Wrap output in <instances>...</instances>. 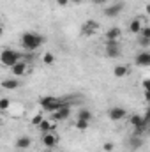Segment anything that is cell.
<instances>
[{"mask_svg":"<svg viewBox=\"0 0 150 152\" xmlns=\"http://www.w3.org/2000/svg\"><path fill=\"white\" fill-rule=\"evenodd\" d=\"M11 69V73H12V76H23L25 73H27V69H28V64L25 62V60H20V62H16L12 67H9Z\"/></svg>","mask_w":150,"mask_h":152,"instance_id":"9","label":"cell"},{"mask_svg":"<svg viewBox=\"0 0 150 152\" xmlns=\"http://www.w3.org/2000/svg\"><path fill=\"white\" fill-rule=\"evenodd\" d=\"M129 75V67L127 66H117L115 69H113V76L115 78H124V76Z\"/></svg>","mask_w":150,"mask_h":152,"instance_id":"17","label":"cell"},{"mask_svg":"<svg viewBox=\"0 0 150 152\" xmlns=\"http://www.w3.org/2000/svg\"><path fill=\"white\" fill-rule=\"evenodd\" d=\"M145 99L150 103V90H145Z\"/></svg>","mask_w":150,"mask_h":152,"instance_id":"31","label":"cell"},{"mask_svg":"<svg viewBox=\"0 0 150 152\" xmlns=\"http://www.w3.org/2000/svg\"><path fill=\"white\" fill-rule=\"evenodd\" d=\"M71 4H81V0H69Z\"/></svg>","mask_w":150,"mask_h":152,"instance_id":"33","label":"cell"},{"mask_svg":"<svg viewBox=\"0 0 150 152\" xmlns=\"http://www.w3.org/2000/svg\"><path fill=\"white\" fill-rule=\"evenodd\" d=\"M129 122H131V126H133V127H145V129H147V126H149L147 118H145V117H141V115H133V117L129 118Z\"/></svg>","mask_w":150,"mask_h":152,"instance_id":"13","label":"cell"},{"mask_svg":"<svg viewBox=\"0 0 150 152\" xmlns=\"http://www.w3.org/2000/svg\"><path fill=\"white\" fill-rule=\"evenodd\" d=\"M42 120H44V117H42L41 113H37L36 117H34V118H32V124H34V126H39V124H41Z\"/></svg>","mask_w":150,"mask_h":152,"instance_id":"25","label":"cell"},{"mask_svg":"<svg viewBox=\"0 0 150 152\" xmlns=\"http://www.w3.org/2000/svg\"><path fill=\"white\" fill-rule=\"evenodd\" d=\"M149 136H150V131H149Z\"/></svg>","mask_w":150,"mask_h":152,"instance_id":"36","label":"cell"},{"mask_svg":"<svg viewBox=\"0 0 150 152\" xmlns=\"http://www.w3.org/2000/svg\"><path fill=\"white\" fill-rule=\"evenodd\" d=\"M103 149H104V152H111L113 151V143L111 142H106V143L103 145Z\"/></svg>","mask_w":150,"mask_h":152,"instance_id":"27","label":"cell"},{"mask_svg":"<svg viewBox=\"0 0 150 152\" xmlns=\"http://www.w3.org/2000/svg\"><path fill=\"white\" fill-rule=\"evenodd\" d=\"M97 30H99V23L94 21V20H87L85 25H83V28H81V36H85V37H92Z\"/></svg>","mask_w":150,"mask_h":152,"instance_id":"5","label":"cell"},{"mask_svg":"<svg viewBox=\"0 0 150 152\" xmlns=\"http://www.w3.org/2000/svg\"><path fill=\"white\" fill-rule=\"evenodd\" d=\"M134 62L138 66H150V51H140L136 57H134Z\"/></svg>","mask_w":150,"mask_h":152,"instance_id":"12","label":"cell"},{"mask_svg":"<svg viewBox=\"0 0 150 152\" xmlns=\"http://www.w3.org/2000/svg\"><path fill=\"white\" fill-rule=\"evenodd\" d=\"M138 44L141 48H149L150 46V39L149 37H143V36H138Z\"/></svg>","mask_w":150,"mask_h":152,"instance_id":"23","label":"cell"},{"mask_svg":"<svg viewBox=\"0 0 150 152\" xmlns=\"http://www.w3.org/2000/svg\"><path fill=\"white\" fill-rule=\"evenodd\" d=\"M108 117H110V120H113V122H118V120H124L127 117V112L122 106H113V108H110V112H108Z\"/></svg>","mask_w":150,"mask_h":152,"instance_id":"6","label":"cell"},{"mask_svg":"<svg viewBox=\"0 0 150 152\" xmlns=\"http://www.w3.org/2000/svg\"><path fill=\"white\" fill-rule=\"evenodd\" d=\"M20 87V81L16 78H11V80H2V88L5 90H16Z\"/></svg>","mask_w":150,"mask_h":152,"instance_id":"16","label":"cell"},{"mask_svg":"<svg viewBox=\"0 0 150 152\" xmlns=\"http://www.w3.org/2000/svg\"><path fill=\"white\" fill-rule=\"evenodd\" d=\"M14 147H16L18 151H28V149L32 147V138H30V136H20V138L16 140Z\"/></svg>","mask_w":150,"mask_h":152,"instance_id":"11","label":"cell"},{"mask_svg":"<svg viewBox=\"0 0 150 152\" xmlns=\"http://www.w3.org/2000/svg\"><path fill=\"white\" fill-rule=\"evenodd\" d=\"M41 152H53V149H44V151H41Z\"/></svg>","mask_w":150,"mask_h":152,"instance_id":"35","label":"cell"},{"mask_svg":"<svg viewBox=\"0 0 150 152\" xmlns=\"http://www.w3.org/2000/svg\"><path fill=\"white\" fill-rule=\"evenodd\" d=\"M140 36L150 39V27H143V28H141V32H140Z\"/></svg>","mask_w":150,"mask_h":152,"instance_id":"26","label":"cell"},{"mask_svg":"<svg viewBox=\"0 0 150 152\" xmlns=\"http://www.w3.org/2000/svg\"><path fill=\"white\" fill-rule=\"evenodd\" d=\"M69 115H71V108H69V104H66V106H62L60 110H57L55 113H51V118H53L55 122H62V120L69 118Z\"/></svg>","mask_w":150,"mask_h":152,"instance_id":"8","label":"cell"},{"mask_svg":"<svg viewBox=\"0 0 150 152\" xmlns=\"http://www.w3.org/2000/svg\"><path fill=\"white\" fill-rule=\"evenodd\" d=\"M143 117L147 118V122H149V124H150V106H149V110L145 112V115H143Z\"/></svg>","mask_w":150,"mask_h":152,"instance_id":"30","label":"cell"},{"mask_svg":"<svg viewBox=\"0 0 150 152\" xmlns=\"http://www.w3.org/2000/svg\"><path fill=\"white\" fill-rule=\"evenodd\" d=\"M41 143L46 147V149H53L58 145V136L53 134V133H44L42 138H41Z\"/></svg>","mask_w":150,"mask_h":152,"instance_id":"7","label":"cell"},{"mask_svg":"<svg viewBox=\"0 0 150 152\" xmlns=\"http://www.w3.org/2000/svg\"><path fill=\"white\" fill-rule=\"evenodd\" d=\"M9 106H11V101H9L7 97H2V99H0V108H2V110H7Z\"/></svg>","mask_w":150,"mask_h":152,"instance_id":"24","label":"cell"},{"mask_svg":"<svg viewBox=\"0 0 150 152\" xmlns=\"http://www.w3.org/2000/svg\"><path fill=\"white\" fill-rule=\"evenodd\" d=\"M95 4H104V2H108V0H94Z\"/></svg>","mask_w":150,"mask_h":152,"instance_id":"32","label":"cell"},{"mask_svg":"<svg viewBox=\"0 0 150 152\" xmlns=\"http://www.w3.org/2000/svg\"><path fill=\"white\" fill-rule=\"evenodd\" d=\"M78 118H81V120H92V112L88 110V108H81L79 112H78Z\"/></svg>","mask_w":150,"mask_h":152,"instance_id":"20","label":"cell"},{"mask_svg":"<svg viewBox=\"0 0 150 152\" xmlns=\"http://www.w3.org/2000/svg\"><path fill=\"white\" fill-rule=\"evenodd\" d=\"M42 62H44L46 66H51V64L55 62V55H53V53H44V57H42Z\"/></svg>","mask_w":150,"mask_h":152,"instance_id":"22","label":"cell"},{"mask_svg":"<svg viewBox=\"0 0 150 152\" xmlns=\"http://www.w3.org/2000/svg\"><path fill=\"white\" fill-rule=\"evenodd\" d=\"M147 14H150V4H147Z\"/></svg>","mask_w":150,"mask_h":152,"instance_id":"34","label":"cell"},{"mask_svg":"<svg viewBox=\"0 0 150 152\" xmlns=\"http://www.w3.org/2000/svg\"><path fill=\"white\" fill-rule=\"evenodd\" d=\"M44 42V37L39 36L36 32H25L21 36V46L27 50V51H36L39 46Z\"/></svg>","mask_w":150,"mask_h":152,"instance_id":"1","label":"cell"},{"mask_svg":"<svg viewBox=\"0 0 150 152\" xmlns=\"http://www.w3.org/2000/svg\"><path fill=\"white\" fill-rule=\"evenodd\" d=\"M76 129L78 131H87L88 129V120H81V118H76Z\"/></svg>","mask_w":150,"mask_h":152,"instance_id":"21","label":"cell"},{"mask_svg":"<svg viewBox=\"0 0 150 152\" xmlns=\"http://www.w3.org/2000/svg\"><path fill=\"white\" fill-rule=\"evenodd\" d=\"M141 28H143V25H141V18H134V20H131V23H129V32H131V34H138V36H140Z\"/></svg>","mask_w":150,"mask_h":152,"instance_id":"15","label":"cell"},{"mask_svg":"<svg viewBox=\"0 0 150 152\" xmlns=\"http://www.w3.org/2000/svg\"><path fill=\"white\" fill-rule=\"evenodd\" d=\"M39 104H41L42 110H46V112H50V113H55L57 110H60V108L66 106L67 103L62 101V99H58V97H53V96H44V97L39 99Z\"/></svg>","mask_w":150,"mask_h":152,"instance_id":"2","label":"cell"},{"mask_svg":"<svg viewBox=\"0 0 150 152\" xmlns=\"http://www.w3.org/2000/svg\"><path fill=\"white\" fill-rule=\"evenodd\" d=\"M71 2L69 0H57V5H60V7H66V5H69Z\"/></svg>","mask_w":150,"mask_h":152,"instance_id":"28","label":"cell"},{"mask_svg":"<svg viewBox=\"0 0 150 152\" xmlns=\"http://www.w3.org/2000/svg\"><path fill=\"white\" fill-rule=\"evenodd\" d=\"M104 51L110 58H118L120 57V44L117 41H106V46H104Z\"/></svg>","mask_w":150,"mask_h":152,"instance_id":"4","label":"cell"},{"mask_svg":"<svg viewBox=\"0 0 150 152\" xmlns=\"http://www.w3.org/2000/svg\"><path fill=\"white\" fill-rule=\"evenodd\" d=\"M37 127L41 129V133H51V131L55 129V126H51V122H50L48 118H44V120H42V122L39 124Z\"/></svg>","mask_w":150,"mask_h":152,"instance_id":"19","label":"cell"},{"mask_svg":"<svg viewBox=\"0 0 150 152\" xmlns=\"http://www.w3.org/2000/svg\"><path fill=\"white\" fill-rule=\"evenodd\" d=\"M21 60V53H18V51H14V50H11V48H5L2 53H0V62H2V66H5V67H12L16 62H20Z\"/></svg>","mask_w":150,"mask_h":152,"instance_id":"3","label":"cell"},{"mask_svg":"<svg viewBox=\"0 0 150 152\" xmlns=\"http://www.w3.org/2000/svg\"><path fill=\"white\" fill-rule=\"evenodd\" d=\"M120 34H122V30H120L118 27H110V28L106 30L104 37H106V41H118Z\"/></svg>","mask_w":150,"mask_h":152,"instance_id":"14","label":"cell"},{"mask_svg":"<svg viewBox=\"0 0 150 152\" xmlns=\"http://www.w3.org/2000/svg\"><path fill=\"white\" fill-rule=\"evenodd\" d=\"M129 143H131L133 149H140V147H143V136H136V134H133V136L129 138Z\"/></svg>","mask_w":150,"mask_h":152,"instance_id":"18","label":"cell"},{"mask_svg":"<svg viewBox=\"0 0 150 152\" xmlns=\"http://www.w3.org/2000/svg\"><path fill=\"white\" fill-rule=\"evenodd\" d=\"M141 85H143V88H145V90H150V80H145Z\"/></svg>","mask_w":150,"mask_h":152,"instance_id":"29","label":"cell"},{"mask_svg":"<svg viewBox=\"0 0 150 152\" xmlns=\"http://www.w3.org/2000/svg\"><path fill=\"white\" fill-rule=\"evenodd\" d=\"M122 11H124V4L108 5V7H104V16H108V18H117Z\"/></svg>","mask_w":150,"mask_h":152,"instance_id":"10","label":"cell"}]
</instances>
